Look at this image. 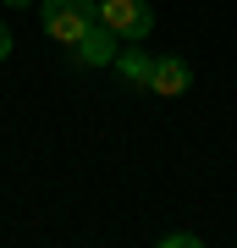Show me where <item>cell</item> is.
Instances as JSON below:
<instances>
[{"label":"cell","instance_id":"obj_2","mask_svg":"<svg viewBox=\"0 0 237 248\" xmlns=\"http://www.w3.org/2000/svg\"><path fill=\"white\" fill-rule=\"evenodd\" d=\"M99 22L122 45H143V33L155 28V6L149 0H99Z\"/></svg>","mask_w":237,"mask_h":248},{"label":"cell","instance_id":"obj_1","mask_svg":"<svg viewBox=\"0 0 237 248\" xmlns=\"http://www.w3.org/2000/svg\"><path fill=\"white\" fill-rule=\"evenodd\" d=\"M99 22V0H44V33L55 45H78L88 28Z\"/></svg>","mask_w":237,"mask_h":248},{"label":"cell","instance_id":"obj_7","mask_svg":"<svg viewBox=\"0 0 237 248\" xmlns=\"http://www.w3.org/2000/svg\"><path fill=\"white\" fill-rule=\"evenodd\" d=\"M6 55H11V28L0 22V61H6Z\"/></svg>","mask_w":237,"mask_h":248},{"label":"cell","instance_id":"obj_6","mask_svg":"<svg viewBox=\"0 0 237 248\" xmlns=\"http://www.w3.org/2000/svg\"><path fill=\"white\" fill-rule=\"evenodd\" d=\"M160 243H166V248H199L204 237H199V232H166Z\"/></svg>","mask_w":237,"mask_h":248},{"label":"cell","instance_id":"obj_4","mask_svg":"<svg viewBox=\"0 0 237 248\" xmlns=\"http://www.w3.org/2000/svg\"><path fill=\"white\" fill-rule=\"evenodd\" d=\"M188 89H193V66H188L182 55H166V61H155V83H149V94L176 99V94H188Z\"/></svg>","mask_w":237,"mask_h":248},{"label":"cell","instance_id":"obj_8","mask_svg":"<svg viewBox=\"0 0 237 248\" xmlns=\"http://www.w3.org/2000/svg\"><path fill=\"white\" fill-rule=\"evenodd\" d=\"M6 6H33V0H6Z\"/></svg>","mask_w":237,"mask_h":248},{"label":"cell","instance_id":"obj_3","mask_svg":"<svg viewBox=\"0 0 237 248\" xmlns=\"http://www.w3.org/2000/svg\"><path fill=\"white\" fill-rule=\"evenodd\" d=\"M116 45H122V39H116L105 22H94L66 55H72V66H116Z\"/></svg>","mask_w":237,"mask_h":248},{"label":"cell","instance_id":"obj_5","mask_svg":"<svg viewBox=\"0 0 237 248\" xmlns=\"http://www.w3.org/2000/svg\"><path fill=\"white\" fill-rule=\"evenodd\" d=\"M116 72H122L127 89H149V83H155V61L138 45H132V50H116Z\"/></svg>","mask_w":237,"mask_h":248}]
</instances>
